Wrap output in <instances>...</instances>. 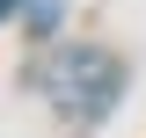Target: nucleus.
<instances>
[{
  "label": "nucleus",
  "instance_id": "2",
  "mask_svg": "<svg viewBox=\"0 0 146 138\" xmlns=\"http://www.w3.org/2000/svg\"><path fill=\"white\" fill-rule=\"evenodd\" d=\"M15 7H22V0H0V15H15Z\"/></svg>",
  "mask_w": 146,
  "mask_h": 138
},
{
  "label": "nucleus",
  "instance_id": "1",
  "mask_svg": "<svg viewBox=\"0 0 146 138\" xmlns=\"http://www.w3.org/2000/svg\"><path fill=\"white\" fill-rule=\"evenodd\" d=\"M44 87H51V102L73 109V116H102V109L117 102V87H124V66L110 51H58L51 73H44Z\"/></svg>",
  "mask_w": 146,
  "mask_h": 138
}]
</instances>
